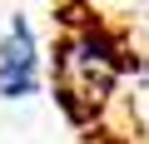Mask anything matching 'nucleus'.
Listing matches in <instances>:
<instances>
[{
  "instance_id": "f257e3e1",
  "label": "nucleus",
  "mask_w": 149,
  "mask_h": 144,
  "mask_svg": "<svg viewBox=\"0 0 149 144\" xmlns=\"http://www.w3.org/2000/svg\"><path fill=\"white\" fill-rule=\"evenodd\" d=\"M40 90V45L25 15H15L0 35V99H25Z\"/></svg>"
}]
</instances>
